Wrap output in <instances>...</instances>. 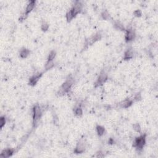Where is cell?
I'll return each mask as SVG.
<instances>
[{
	"label": "cell",
	"instance_id": "5b68a950",
	"mask_svg": "<svg viewBox=\"0 0 158 158\" xmlns=\"http://www.w3.org/2000/svg\"><path fill=\"white\" fill-rule=\"evenodd\" d=\"M82 6L83 5L81 2L77 1L74 4V6L70 9V11H71L74 17H76V15L78 14L79 13H80L81 12V9H82Z\"/></svg>",
	"mask_w": 158,
	"mask_h": 158
},
{
	"label": "cell",
	"instance_id": "52a82bcc",
	"mask_svg": "<svg viewBox=\"0 0 158 158\" xmlns=\"http://www.w3.org/2000/svg\"><path fill=\"white\" fill-rule=\"evenodd\" d=\"M135 32L132 29H127L126 32V34H125V40L126 41H130L135 39Z\"/></svg>",
	"mask_w": 158,
	"mask_h": 158
},
{
	"label": "cell",
	"instance_id": "4fadbf2b",
	"mask_svg": "<svg viewBox=\"0 0 158 158\" xmlns=\"http://www.w3.org/2000/svg\"><path fill=\"white\" fill-rule=\"evenodd\" d=\"M29 50L27 48H23L22 49H21V51H20V56L22 58H26L29 55Z\"/></svg>",
	"mask_w": 158,
	"mask_h": 158
},
{
	"label": "cell",
	"instance_id": "8fae6325",
	"mask_svg": "<svg viewBox=\"0 0 158 158\" xmlns=\"http://www.w3.org/2000/svg\"><path fill=\"white\" fill-rule=\"evenodd\" d=\"M133 104V100H130V99H126L124 101H121L119 103V106L122 108H127L129 107Z\"/></svg>",
	"mask_w": 158,
	"mask_h": 158
},
{
	"label": "cell",
	"instance_id": "7c38bea8",
	"mask_svg": "<svg viewBox=\"0 0 158 158\" xmlns=\"http://www.w3.org/2000/svg\"><path fill=\"white\" fill-rule=\"evenodd\" d=\"M35 4V1H30V2L28 3V4H27V7H26L25 12H26L27 14H28L29 13V12H30L31 11L33 10V9L34 8Z\"/></svg>",
	"mask_w": 158,
	"mask_h": 158
},
{
	"label": "cell",
	"instance_id": "ac0fdd59",
	"mask_svg": "<svg viewBox=\"0 0 158 158\" xmlns=\"http://www.w3.org/2000/svg\"><path fill=\"white\" fill-rule=\"evenodd\" d=\"M56 53L55 51L53 50V51H50L48 55V61H53L54 59V57H56Z\"/></svg>",
	"mask_w": 158,
	"mask_h": 158
},
{
	"label": "cell",
	"instance_id": "484cf974",
	"mask_svg": "<svg viewBox=\"0 0 158 158\" xmlns=\"http://www.w3.org/2000/svg\"><path fill=\"white\" fill-rule=\"evenodd\" d=\"M93 157H96V158H103L104 157V155L102 152L99 151V152H98L97 153H96V155H93Z\"/></svg>",
	"mask_w": 158,
	"mask_h": 158
},
{
	"label": "cell",
	"instance_id": "5bb4252c",
	"mask_svg": "<svg viewBox=\"0 0 158 158\" xmlns=\"http://www.w3.org/2000/svg\"><path fill=\"white\" fill-rule=\"evenodd\" d=\"M133 57V53L132 50H127L124 53V60H128L132 59Z\"/></svg>",
	"mask_w": 158,
	"mask_h": 158
},
{
	"label": "cell",
	"instance_id": "9c48e42d",
	"mask_svg": "<svg viewBox=\"0 0 158 158\" xmlns=\"http://www.w3.org/2000/svg\"><path fill=\"white\" fill-rule=\"evenodd\" d=\"M43 73L41 72H38V73L35 74V75H33L31 78L29 79V85H35L37 83V81H38L40 77L42 76Z\"/></svg>",
	"mask_w": 158,
	"mask_h": 158
},
{
	"label": "cell",
	"instance_id": "277c9868",
	"mask_svg": "<svg viewBox=\"0 0 158 158\" xmlns=\"http://www.w3.org/2000/svg\"><path fill=\"white\" fill-rule=\"evenodd\" d=\"M85 150H86V143L83 140H80L75 148L74 153L76 154H81L83 153Z\"/></svg>",
	"mask_w": 158,
	"mask_h": 158
},
{
	"label": "cell",
	"instance_id": "30bf717a",
	"mask_svg": "<svg viewBox=\"0 0 158 158\" xmlns=\"http://www.w3.org/2000/svg\"><path fill=\"white\" fill-rule=\"evenodd\" d=\"M14 153V150L13 149H6L1 152V157L3 158H7L12 156Z\"/></svg>",
	"mask_w": 158,
	"mask_h": 158
},
{
	"label": "cell",
	"instance_id": "ffe728a7",
	"mask_svg": "<svg viewBox=\"0 0 158 158\" xmlns=\"http://www.w3.org/2000/svg\"><path fill=\"white\" fill-rule=\"evenodd\" d=\"M41 28L43 31H46L49 28V24L46 21H43L41 23Z\"/></svg>",
	"mask_w": 158,
	"mask_h": 158
},
{
	"label": "cell",
	"instance_id": "3957f363",
	"mask_svg": "<svg viewBox=\"0 0 158 158\" xmlns=\"http://www.w3.org/2000/svg\"><path fill=\"white\" fill-rule=\"evenodd\" d=\"M74 83V79L71 77H69L68 78L66 79V81L64 83H63V84L62 85V86L60 87V88L61 90H63L65 93H67L68 91H69L70 89H71V86L73 85Z\"/></svg>",
	"mask_w": 158,
	"mask_h": 158
},
{
	"label": "cell",
	"instance_id": "7a4b0ae2",
	"mask_svg": "<svg viewBox=\"0 0 158 158\" xmlns=\"http://www.w3.org/2000/svg\"><path fill=\"white\" fill-rule=\"evenodd\" d=\"M42 111L39 106L37 105L35 106L33 109V125H35L40 119L41 118Z\"/></svg>",
	"mask_w": 158,
	"mask_h": 158
},
{
	"label": "cell",
	"instance_id": "9a60e30c",
	"mask_svg": "<svg viewBox=\"0 0 158 158\" xmlns=\"http://www.w3.org/2000/svg\"><path fill=\"white\" fill-rule=\"evenodd\" d=\"M114 26L115 28L117 30H122V31L125 30L124 25H123L121 22H119V21H116V22H115Z\"/></svg>",
	"mask_w": 158,
	"mask_h": 158
},
{
	"label": "cell",
	"instance_id": "4316f807",
	"mask_svg": "<svg viewBox=\"0 0 158 158\" xmlns=\"http://www.w3.org/2000/svg\"><path fill=\"white\" fill-rule=\"evenodd\" d=\"M141 94L139 93H137L135 95V98H134V100H135V101H139V100H141Z\"/></svg>",
	"mask_w": 158,
	"mask_h": 158
},
{
	"label": "cell",
	"instance_id": "83f0119b",
	"mask_svg": "<svg viewBox=\"0 0 158 158\" xmlns=\"http://www.w3.org/2000/svg\"><path fill=\"white\" fill-rule=\"evenodd\" d=\"M109 143L110 144H112V143H114V140H112V138H110L109 141Z\"/></svg>",
	"mask_w": 158,
	"mask_h": 158
},
{
	"label": "cell",
	"instance_id": "44dd1931",
	"mask_svg": "<svg viewBox=\"0 0 158 158\" xmlns=\"http://www.w3.org/2000/svg\"><path fill=\"white\" fill-rule=\"evenodd\" d=\"M101 16H102L103 19H104L105 20H107L109 19L110 16L109 14V13L107 12V11H103V12L101 13Z\"/></svg>",
	"mask_w": 158,
	"mask_h": 158
},
{
	"label": "cell",
	"instance_id": "8992f818",
	"mask_svg": "<svg viewBox=\"0 0 158 158\" xmlns=\"http://www.w3.org/2000/svg\"><path fill=\"white\" fill-rule=\"evenodd\" d=\"M107 79V75L105 71H102V72L100 73V74L99 75V77L98 78L97 81L95 83V86H98L100 85H103V84L105 83L106 82V81Z\"/></svg>",
	"mask_w": 158,
	"mask_h": 158
},
{
	"label": "cell",
	"instance_id": "e0dca14e",
	"mask_svg": "<svg viewBox=\"0 0 158 158\" xmlns=\"http://www.w3.org/2000/svg\"><path fill=\"white\" fill-rule=\"evenodd\" d=\"M54 66V62L53 61H48L46 62V64H45V67L46 71H48V70H50Z\"/></svg>",
	"mask_w": 158,
	"mask_h": 158
},
{
	"label": "cell",
	"instance_id": "2e32d148",
	"mask_svg": "<svg viewBox=\"0 0 158 158\" xmlns=\"http://www.w3.org/2000/svg\"><path fill=\"white\" fill-rule=\"evenodd\" d=\"M96 132H97V133L99 136H102L105 132V127L101 126V125H97V127H96Z\"/></svg>",
	"mask_w": 158,
	"mask_h": 158
},
{
	"label": "cell",
	"instance_id": "6da1fadb",
	"mask_svg": "<svg viewBox=\"0 0 158 158\" xmlns=\"http://www.w3.org/2000/svg\"><path fill=\"white\" fill-rule=\"evenodd\" d=\"M146 143V135H141L134 140L133 146L138 149H142Z\"/></svg>",
	"mask_w": 158,
	"mask_h": 158
},
{
	"label": "cell",
	"instance_id": "d6986e66",
	"mask_svg": "<svg viewBox=\"0 0 158 158\" xmlns=\"http://www.w3.org/2000/svg\"><path fill=\"white\" fill-rule=\"evenodd\" d=\"M75 114L77 116H81L83 114V111L82 109L80 107H77L75 108L74 109Z\"/></svg>",
	"mask_w": 158,
	"mask_h": 158
},
{
	"label": "cell",
	"instance_id": "ba28073f",
	"mask_svg": "<svg viewBox=\"0 0 158 158\" xmlns=\"http://www.w3.org/2000/svg\"><path fill=\"white\" fill-rule=\"evenodd\" d=\"M101 35L100 33H96V34L93 35L92 37H91L90 38H88V39L86 40V45H92L93 43H95L96 41H97L98 40L101 39Z\"/></svg>",
	"mask_w": 158,
	"mask_h": 158
},
{
	"label": "cell",
	"instance_id": "cb8c5ba5",
	"mask_svg": "<svg viewBox=\"0 0 158 158\" xmlns=\"http://www.w3.org/2000/svg\"><path fill=\"white\" fill-rule=\"evenodd\" d=\"M141 14L142 13H141V10L140 9H136L133 12V14L135 15V16H136V17H140V16H141Z\"/></svg>",
	"mask_w": 158,
	"mask_h": 158
},
{
	"label": "cell",
	"instance_id": "d4e9b609",
	"mask_svg": "<svg viewBox=\"0 0 158 158\" xmlns=\"http://www.w3.org/2000/svg\"><path fill=\"white\" fill-rule=\"evenodd\" d=\"M0 124H1V127L2 128L3 127L4 125H5V123H6V119H5V117L4 116H1V119H0Z\"/></svg>",
	"mask_w": 158,
	"mask_h": 158
},
{
	"label": "cell",
	"instance_id": "603a6c76",
	"mask_svg": "<svg viewBox=\"0 0 158 158\" xmlns=\"http://www.w3.org/2000/svg\"><path fill=\"white\" fill-rule=\"evenodd\" d=\"M133 129L136 132H139L140 133L141 132V127H140V124H138V123H136V124H134L133 125Z\"/></svg>",
	"mask_w": 158,
	"mask_h": 158
},
{
	"label": "cell",
	"instance_id": "7402d4cb",
	"mask_svg": "<svg viewBox=\"0 0 158 158\" xmlns=\"http://www.w3.org/2000/svg\"><path fill=\"white\" fill-rule=\"evenodd\" d=\"M74 17L73 15H72V12H71V11L69 10V11L67 12V14H66V19H67V21H71Z\"/></svg>",
	"mask_w": 158,
	"mask_h": 158
}]
</instances>
